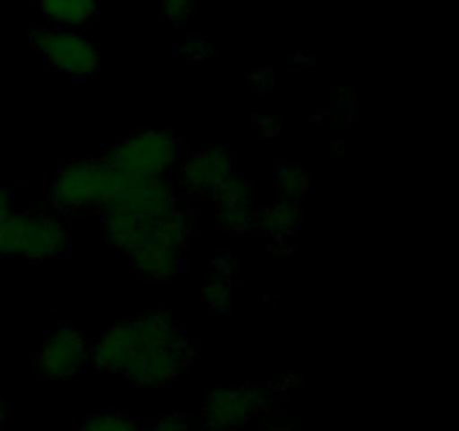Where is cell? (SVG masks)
Listing matches in <instances>:
<instances>
[{"mask_svg": "<svg viewBox=\"0 0 459 431\" xmlns=\"http://www.w3.org/2000/svg\"><path fill=\"white\" fill-rule=\"evenodd\" d=\"M4 418H7V409H4V404H3V400H0V427H3V422H4Z\"/></svg>", "mask_w": 459, "mask_h": 431, "instance_id": "20", "label": "cell"}, {"mask_svg": "<svg viewBox=\"0 0 459 431\" xmlns=\"http://www.w3.org/2000/svg\"><path fill=\"white\" fill-rule=\"evenodd\" d=\"M88 362V339L74 328H58L40 346L36 366L48 380L63 382L81 373Z\"/></svg>", "mask_w": 459, "mask_h": 431, "instance_id": "8", "label": "cell"}, {"mask_svg": "<svg viewBox=\"0 0 459 431\" xmlns=\"http://www.w3.org/2000/svg\"><path fill=\"white\" fill-rule=\"evenodd\" d=\"M70 250L65 223L39 211H12L0 220V256L25 260L58 259Z\"/></svg>", "mask_w": 459, "mask_h": 431, "instance_id": "3", "label": "cell"}, {"mask_svg": "<svg viewBox=\"0 0 459 431\" xmlns=\"http://www.w3.org/2000/svg\"><path fill=\"white\" fill-rule=\"evenodd\" d=\"M79 431H146L133 416L121 411H106L85 418Z\"/></svg>", "mask_w": 459, "mask_h": 431, "instance_id": "14", "label": "cell"}, {"mask_svg": "<svg viewBox=\"0 0 459 431\" xmlns=\"http://www.w3.org/2000/svg\"><path fill=\"white\" fill-rule=\"evenodd\" d=\"M276 189L287 200H299L309 191V178L300 166H281L276 171Z\"/></svg>", "mask_w": 459, "mask_h": 431, "instance_id": "15", "label": "cell"}, {"mask_svg": "<svg viewBox=\"0 0 459 431\" xmlns=\"http://www.w3.org/2000/svg\"><path fill=\"white\" fill-rule=\"evenodd\" d=\"M182 157V142L169 130H143L117 144L103 160L115 178H161Z\"/></svg>", "mask_w": 459, "mask_h": 431, "instance_id": "4", "label": "cell"}, {"mask_svg": "<svg viewBox=\"0 0 459 431\" xmlns=\"http://www.w3.org/2000/svg\"><path fill=\"white\" fill-rule=\"evenodd\" d=\"M233 173V157L227 148H200L182 164V187L193 198H209Z\"/></svg>", "mask_w": 459, "mask_h": 431, "instance_id": "9", "label": "cell"}, {"mask_svg": "<svg viewBox=\"0 0 459 431\" xmlns=\"http://www.w3.org/2000/svg\"><path fill=\"white\" fill-rule=\"evenodd\" d=\"M215 220L224 232L242 233L255 223L254 211V189L251 182L242 175L231 173L213 193Z\"/></svg>", "mask_w": 459, "mask_h": 431, "instance_id": "10", "label": "cell"}, {"mask_svg": "<svg viewBox=\"0 0 459 431\" xmlns=\"http://www.w3.org/2000/svg\"><path fill=\"white\" fill-rule=\"evenodd\" d=\"M255 124H258V130L263 135H267V137H273V135L281 133V121L276 119V117H255Z\"/></svg>", "mask_w": 459, "mask_h": 431, "instance_id": "18", "label": "cell"}, {"mask_svg": "<svg viewBox=\"0 0 459 431\" xmlns=\"http://www.w3.org/2000/svg\"><path fill=\"white\" fill-rule=\"evenodd\" d=\"M88 359L108 375L133 386H166L193 362L186 330L166 312L117 321L90 344Z\"/></svg>", "mask_w": 459, "mask_h": 431, "instance_id": "1", "label": "cell"}, {"mask_svg": "<svg viewBox=\"0 0 459 431\" xmlns=\"http://www.w3.org/2000/svg\"><path fill=\"white\" fill-rule=\"evenodd\" d=\"M146 431H188L186 418L182 413H169V416L157 418Z\"/></svg>", "mask_w": 459, "mask_h": 431, "instance_id": "17", "label": "cell"}, {"mask_svg": "<svg viewBox=\"0 0 459 431\" xmlns=\"http://www.w3.org/2000/svg\"><path fill=\"white\" fill-rule=\"evenodd\" d=\"M13 211V191L0 187V220L7 218Z\"/></svg>", "mask_w": 459, "mask_h": 431, "instance_id": "19", "label": "cell"}, {"mask_svg": "<svg viewBox=\"0 0 459 431\" xmlns=\"http://www.w3.org/2000/svg\"><path fill=\"white\" fill-rule=\"evenodd\" d=\"M39 4L49 22L70 30L90 22L101 9V0H39Z\"/></svg>", "mask_w": 459, "mask_h": 431, "instance_id": "11", "label": "cell"}, {"mask_svg": "<svg viewBox=\"0 0 459 431\" xmlns=\"http://www.w3.org/2000/svg\"><path fill=\"white\" fill-rule=\"evenodd\" d=\"M188 236L191 224L186 214L173 209L137 229L119 251L130 260L134 272L155 281H166L178 272L179 256L186 247Z\"/></svg>", "mask_w": 459, "mask_h": 431, "instance_id": "2", "label": "cell"}, {"mask_svg": "<svg viewBox=\"0 0 459 431\" xmlns=\"http://www.w3.org/2000/svg\"><path fill=\"white\" fill-rule=\"evenodd\" d=\"M258 218V229L269 238H287L300 227V202L299 200H282L273 202L263 211Z\"/></svg>", "mask_w": 459, "mask_h": 431, "instance_id": "12", "label": "cell"}, {"mask_svg": "<svg viewBox=\"0 0 459 431\" xmlns=\"http://www.w3.org/2000/svg\"><path fill=\"white\" fill-rule=\"evenodd\" d=\"M193 7H195V0H160L161 16L173 25H182L191 16Z\"/></svg>", "mask_w": 459, "mask_h": 431, "instance_id": "16", "label": "cell"}, {"mask_svg": "<svg viewBox=\"0 0 459 431\" xmlns=\"http://www.w3.org/2000/svg\"><path fill=\"white\" fill-rule=\"evenodd\" d=\"M117 187L106 160H72L54 175L49 198L58 211L99 209Z\"/></svg>", "mask_w": 459, "mask_h": 431, "instance_id": "5", "label": "cell"}, {"mask_svg": "<svg viewBox=\"0 0 459 431\" xmlns=\"http://www.w3.org/2000/svg\"><path fill=\"white\" fill-rule=\"evenodd\" d=\"M213 274H211L209 283L202 287V301L209 305L215 312H224L231 303V274H233V260L231 259H215L211 263Z\"/></svg>", "mask_w": 459, "mask_h": 431, "instance_id": "13", "label": "cell"}, {"mask_svg": "<svg viewBox=\"0 0 459 431\" xmlns=\"http://www.w3.org/2000/svg\"><path fill=\"white\" fill-rule=\"evenodd\" d=\"M278 391L272 384H247L211 393L202 404V418L211 429H238L267 411Z\"/></svg>", "mask_w": 459, "mask_h": 431, "instance_id": "6", "label": "cell"}, {"mask_svg": "<svg viewBox=\"0 0 459 431\" xmlns=\"http://www.w3.org/2000/svg\"><path fill=\"white\" fill-rule=\"evenodd\" d=\"M31 45L48 66L70 76L88 79L99 70V49L70 27L36 30L31 34Z\"/></svg>", "mask_w": 459, "mask_h": 431, "instance_id": "7", "label": "cell"}]
</instances>
